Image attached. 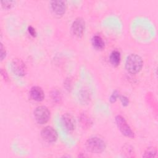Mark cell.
I'll use <instances>...</instances> for the list:
<instances>
[{
  "mask_svg": "<svg viewBox=\"0 0 158 158\" xmlns=\"http://www.w3.org/2000/svg\"><path fill=\"white\" fill-rule=\"evenodd\" d=\"M1 75L2 77V78H4V80L5 81H7L9 80V77H8V75L7 74L6 70H3V69H1Z\"/></svg>",
  "mask_w": 158,
  "mask_h": 158,
  "instance_id": "obj_22",
  "label": "cell"
},
{
  "mask_svg": "<svg viewBox=\"0 0 158 158\" xmlns=\"http://www.w3.org/2000/svg\"><path fill=\"white\" fill-rule=\"evenodd\" d=\"M11 69L13 72L19 77H23L27 73L26 65L20 59H14L12 61Z\"/></svg>",
  "mask_w": 158,
  "mask_h": 158,
  "instance_id": "obj_6",
  "label": "cell"
},
{
  "mask_svg": "<svg viewBox=\"0 0 158 158\" xmlns=\"http://www.w3.org/2000/svg\"><path fill=\"white\" fill-rule=\"evenodd\" d=\"M91 43L93 47L98 50L102 49L105 46V43L102 38L98 35H95L92 38Z\"/></svg>",
  "mask_w": 158,
  "mask_h": 158,
  "instance_id": "obj_11",
  "label": "cell"
},
{
  "mask_svg": "<svg viewBox=\"0 0 158 158\" xmlns=\"http://www.w3.org/2000/svg\"><path fill=\"white\" fill-rule=\"evenodd\" d=\"M85 146L89 152L99 154L105 150L106 144L105 141L102 138L98 136H93L86 140Z\"/></svg>",
  "mask_w": 158,
  "mask_h": 158,
  "instance_id": "obj_1",
  "label": "cell"
},
{
  "mask_svg": "<svg viewBox=\"0 0 158 158\" xmlns=\"http://www.w3.org/2000/svg\"><path fill=\"white\" fill-rule=\"evenodd\" d=\"M50 111L44 106H38L34 110V117L36 122L43 125L47 123L50 118Z\"/></svg>",
  "mask_w": 158,
  "mask_h": 158,
  "instance_id": "obj_3",
  "label": "cell"
},
{
  "mask_svg": "<svg viewBox=\"0 0 158 158\" xmlns=\"http://www.w3.org/2000/svg\"><path fill=\"white\" fill-rule=\"evenodd\" d=\"M51 7L53 13L57 16H62L65 12V2L61 0L52 1L51 2Z\"/></svg>",
  "mask_w": 158,
  "mask_h": 158,
  "instance_id": "obj_8",
  "label": "cell"
},
{
  "mask_svg": "<svg viewBox=\"0 0 158 158\" xmlns=\"http://www.w3.org/2000/svg\"><path fill=\"white\" fill-rule=\"evenodd\" d=\"M61 123L63 128L68 131H71L75 128V120L73 116L70 114L66 113L62 115Z\"/></svg>",
  "mask_w": 158,
  "mask_h": 158,
  "instance_id": "obj_9",
  "label": "cell"
},
{
  "mask_svg": "<svg viewBox=\"0 0 158 158\" xmlns=\"http://www.w3.org/2000/svg\"><path fill=\"white\" fill-rule=\"evenodd\" d=\"M156 154H157V149L156 148L149 147L145 150L143 155V157H154L156 156Z\"/></svg>",
  "mask_w": 158,
  "mask_h": 158,
  "instance_id": "obj_14",
  "label": "cell"
},
{
  "mask_svg": "<svg viewBox=\"0 0 158 158\" xmlns=\"http://www.w3.org/2000/svg\"><path fill=\"white\" fill-rule=\"evenodd\" d=\"M28 31L29 33L30 34V35H31V36H33V37L36 36V32L35 29L33 27L29 26L28 28Z\"/></svg>",
  "mask_w": 158,
  "mask_h": 158,
  "instance_id": "obj_21",
  "label": "cell"
},
{
  "mask_svg": "<svg viewBox=\"0 0 158 158\" xmlns=\"http://www.w3.org/2000/svg\"><path fill=\"white\" fill-rule=\"evenodd\" d=\"M109 60L111 64L115 67L119 65L120 62V53L117 50L113 51L109 56Z\"/></svg>",
  "mask_w": 158,
  "mask_h": 158,
  "instance_id": "obj_12",
  "label": "cell"
},
{
  "mask_svg": "<svg viewBox=\"0 0 158 158\" xmlns=\"http://www.w3.org/2000/svg\"><path fill=\"white\" fill-rule=\"evenodd\" d=\"M80 122L81 126L85 128H88L92 125V120L91 118L88 114L85 113L81 114L80 117Z\"/></svg>",
  "mask_w": 158,
  "mask_h": 158,
  "instance_id": "obj_13",
  "label": "cell"
},
{
  "mask_svg": "<svg viewBox=\"0 0 158 158\" xmlns=\"http://www.w3.org/2000/svg\"><path fill=\"white\" fill-rule=\"evenodd\" d=\"M51 97H52V99L55 102H58L61 99L60 93L59 91H57V90H55V91H52V93L51 94Z\"/></svg>",
  "mask_w": 158,
  "mask_h": 158,
  "instance_id": "obj_16",
  "label": "cell"
},
{
  "mask_svg": "<svg viewBox=\"0 0 158 158\" xmlns=\"http://www.w3.org/2000/svg\"><path fill=\"white\" fill-rule=\"evenodd\" d=\"M123 149V152L125 154H128V156H130V154L133 153V148L130 146H129V145L124 146Z\"/></svg>",
  "mask_w": 158,
  "mask_h": 158,
  "instance_id": "obj_18",
  "label": "cell"
},
{
  "mask_svg": "<svg viewBox=\"0 0 158 158\" xmlns=\"http://www.w3.org/2000/svg\"><path fill=\"white\" fill-rule=\"evenodd\" d=\"M119 97V94H118V92L117 91H114L112 94H111L110 97V99H109V101L110 102L113 103V102H115L117 99V98Z\"/></svg>",
  "mask_w": 158,
  "mask_h": 158,
  "instance_id": "obj_17",
  "label": "cell"
},
{
  "mask_svg": "<svg viewBox=\"0 0 158 158\" xmlns=\"http://www.w3.org/2000/svg\"><path fill=\"white\" fill-rule=\"evenodd\" d=\"M31 98L36 101H41L43 100L44 94L42 88L40 86H33L30 91Z\"/></svg>",
  "mask_w": 158,
  "mask_h": 158,
  "instance_id": "obj_10",
  "label": "cell"
},
{
  "mask_svg": "<svg viewBox=\"0 0 158 158\" xmlns=\"http://www.w3.org/2000/svg\"><path fill=\"white\" fill-rule=\"evenodd\" d=\"M120 98V100L123 106H127L129 103V99L127 97L125 96H119L118 97Z\"/></svg>",
  "mask_w": 158,
  "mask_h": 158,
  "instance_id": "obj_19",
  "label": "cell"
},
{
  "mask_svg": "<svg viewBox=\"0 0 158 158\" xmlns=\"http://www.w3.org/2000/svg\"><path fill=\"white\" fill-rule=\"evenodd\" d=\"M1 2L2 4V7L6 9L11 8L15 3V2L13 1H2Z\"/></svg>",
  "mask_w": 158,
  "mask_h": 158,
  "instance_id": "obj_15",
  "label": "cell"
},
{
  "mask_svg": "<svg viewBox=\"0 0 158 158\" xmlns=\"http://www.w3.org/2000/svg\"><path fill=\"white\" fill-rule=\"evenodd\" d=\"M41 135L43 139L48 143L54 142L57 139V131L54 128L49 126L45 127L42 129Z\"/></svg>",
  "mask_w": 158,
  "mask_h": 158,
  "instance_id": "obj_7",
  "label": "cell"
},
{
  "mask_svg": "<svg viewBox=\"0 0 158 158\" xmlns=\"http://www.w3.org/2000/svg\"><path fill=\"white\" fill-rule=\"evenodd\" d=\"M143 65V62L142 58L139 55L131 54L127 58L125 68L129 73L135 74L141 70Z\"/></svg>",
  "mask_w": 158,
  "mask_h": 158,
  "instance_id": "obj_2",
  "label": "cell"
},
{
  "mask_svg": "<svg viewBox=\"0 0 158 158\" xmlns=\"http://www.w3.org/2000/svg\"><path fill=\"white\" fill-rule=\"evenodd\" d=\"M6 55V50L2 45V44H1V60H2L4 59V58H5Z\"/></svg>",
  "mask_w": 158,
  "mask_h": 158,
  "instance_id": "obj_20",
  "label": "cell"
},
{
  "mask_svg": "<svg viewBox=\"0 0 158 158\" xmlns=\"http://www.w3.org/2000/svg\"><path fill=\"white\" fill-rule=\"evenodd\" d=\"M85 29V22L81 18H77L72 23L71 26V31L72 34L77 37H81Z\"/></svg>",
  "mask_w": 158,
  "mask_h": 158,
  "instance_id": "obj_5",
  "label": "cell"
},
{
  "mask_svg": "<svg viewBox=\"0 0 158 158\" xmlns=\"http://www.w3.org/2000/svg\"><path fill=\"white\" fill-rule=\"evenodd\" d=\"M115 120L117 127L123 135L129 138L134 137V133L129 125L127 123L124 117H123L122 115H118L115 117Z\"/></svg>",
  "mask_w": 158,
  "mask_h": 158,
  "instance_id": "obj_4",
  "label": "cell"
}]
</instances>
